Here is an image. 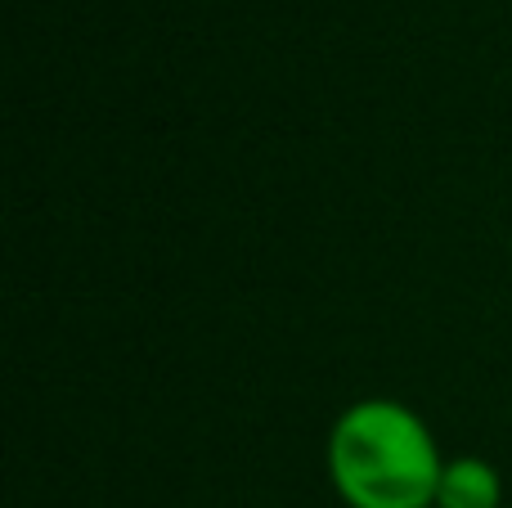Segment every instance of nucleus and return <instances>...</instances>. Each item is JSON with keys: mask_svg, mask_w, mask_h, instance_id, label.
Segmentation results:
<instances>
[{"mask_svg": "<svg viewBox=\"0 0 512 508\" xmlns=\"http://www.w3.org/2000/svg\"><path fill=\"white\" fill-rule=\"evenodd\" d=\"M504 504V477L481 455L445 459L441 482H436L432 508H499Z\"/></svg>", "mask_w": 512, "mask_h": 508, "instance_id": "f03ea898", "label": "nucleus"}, {"mask_svg": "<svg viewBox=\"0 0 512 508\" xmlns=\"http://www.w3.org/2000/svg\"><path fill=\"white\" fill-rule=\"evenodd\" d=\"M324 464L346 508H432L445 455L418 410L360 396L328 428Z\"/></svg>", "mask_w": 512, "mask_h": 508, "instance_id": "f257e3e1", "label": "nucleus"}]
</instances>
